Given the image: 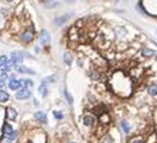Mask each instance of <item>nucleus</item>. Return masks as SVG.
<instances>
[{
	"label": "nucleus",
	"mask_w": 157,
	"mask_h": 143,
	"mask_svg": "<svg viewBox=\"0 0 157 143\" xmlns=\"http://www.w3.org/2000/svg\"><path fill=\"white\" fill-rule=\"evenodd\" d=\"M108 84H109L111 91L120 98H129L132 95V92H133L132 77H129L122 70H118L116 72H113V75L109 78Z\"/></svg>",
	"instance_id": "nucleus-1"
},
{
	"label": "nucleus",
	"mask_w": 157,
	"mask_h": 143,
	"mask_svg": "<svg viewBox=\"0 0 157 143\" xmlns=\"http://www.w3.org/2000/svg\"><path fill=\"white\" fill-rule=\"evenodd\" d=\"M20 38H21V41H23V43H26V44L31 43V41H33V38H34V28H33V27H30V28L24 30V31L20 34Z\"/></svg>",
	"instance_id": "nucleus-2"
},
{
	"label": "nucleus",
	"mask_w": 157,
	"mask_h": 143,
	"mask_svg": "<svg viewBox=\"0 0 157 143\" xmlns=\"http://www.w3.org/2000/svg\"><path fill=\"white\" fill-rule=\"evenodd\" d=\"M23 60H24V52H21V51H13L12 52V61L14 62V65H19Z\"/></svg>",
	"instance_id": "nucleus-3"
},
{
	"label": "nucleus",
	"mask_w": 157,
	"mask_h": 143,
	"mask_svg": "<svg viewBox=\"0 0 157 143\" xmlns=\"http://www.w3.org/2000/svg\"><path fill=\"white\" fill-rule=\"evenodd\" d=\"M50 40H51V37H50V33L47 31V30H43V31L40 33V43L43 46H48L50 44Z\"/></svg>",
	"instance_id": "nucleus-4"
},
{
	"label": "nucleus",
	"mask_w": 157,
	"mask_h": 143,
	"mask_svg": "<svg viewBox=\"0 0 157 143\" xmlns=\"http://www.w3.org/2000/svg\"><path fill=\"white\" fill-rule=\"evenodd\" d=\"M82 122L85 126H93V125L96 123V118L93 116V115H85V116L82 118Z\"/></svg>",
	"instance_id": "nucleus-5"
},
{
	"label": "nucleus",
	"mask_w": 157,
	"mask_h": 143,
	"mask_svg": "<svg viewBox=\"0 0 157 143\" xmlns=\"http://www.w3.org/2000/svg\"><path fill=\"white\" fill-rule=\"evenodd\" d=\"M30 95H31V92L28 91V88H23V89L17 91L16 98L17 99H27V98H30Z\"/></svg>",
	"instance_id": "nucleus-6"
},
{
	"label": "nucleus",
	"mask_w": 157,
	"mask_h": 143,
	"mask_svg": "<svg viewBox=\"0 0 157 143\" xmlns=\"http://www.w3.org/2000/svg\"><path fill=\"white\" fill-rule=\"evenodd\" d=\"M40 137H37V133L31 136V143H46L47 142V137H46V133L44 132H40Z\"/></svg>",
	"instance_id": "nucleus-7"
},
{
	"label": "nucleus",
	"mask_w": 157,
	"mask_h": 143,
	"mask_svg": "<svg viewBox=\"0 0 157 143\" xmlns=\"http://www.w3.org/2000/svg\"><path fill=\"white\" fill-rule=\"evenodd\" d=\"M72 14H64V16H61V17H57V19L54 20V23H55V26H62L64 23L68 21V19L71 17Z\"/></svg>",
	"instance_id": "nucleus-8"
},
{
	"label": "nucleus",
	"mask_w": 157,
	"mask_h": 143,
	"mask_svg": "<svg viewBox=\"0 0 157 143\" xmlns=\"http://www.w3.org/2000/svg\"><path fill=\"white\" fill-rule=\"evenodd\" d=\"M20 81L19 79H14V78H12L10 79V82H9V88L10 89H13V91H17V89H20Z\"/></svg>",
	"instance_id": "nucleus-9"
},
{
	"label": "nucleus",
	"mask_w": 157,
	"mask_h": 143,
	"mask_svg": "<svg viewBox=\"0 0 157 143\" xmlns=\"http://www.w3.org/2000/svg\"><path fill=\"white\" fill-rule=\"evenodd\" d=\"M34 116H35V119H37L38 122H41V123H47V115L44 113V112L38 111L35 115H34Z\"/></svg>",
	"instance_id": "nucleus-10"
},
{
	"label": "nucleus",
	"mask_w": 157,
	"mask_h": 143,
	"mask_svg": "<svg viewBox=\"0 0 157 143\" xmlns=\"http://www.w3.org/2000/svg\"><path fill=\"white\" fill-rule=\"evenodd\" d=\"M6 112H7V119L14 120V119L17 118V112H16V109H13V108H7Z\"/></svg>",
	"instance_id": "nucleus-11"
},
{
	"label": "nucleus",
	"mask_w": 157,
	"mask_h": 143,
	"mask_svg": "<svg viewBox=\"0 0 157 143\" xmlns=\"http://www.w3.org/2000/svg\"><path fill=\"white\" fill-rule=\"evenodd\" d=\"M101 122H102V125H108L109 122H111V116H109V113H106V112H102L101 113Z\"/></svg>",
	"instance_id": "nucleus-12"
},
{
	"label": "nucleus",
	"mask_w": 157,
	"mask_h": 143,
	"mask_svg": "<svg viewBox=\"0 0 157 143\" xmlns=\"http://www.w3.org/2000/svg\"><path fill=\"white\" fill-rule=\"evenodd\" d=\"M17 71L23 72V74H31V75L34 74L33 70H30V68H27V67H20V65H17Z\"/></svg>",
	"instance_id": "nucleus-13"
},
{
	"label": "nucleus",
	"mask_w": 157,
	"mask_h": 143,
	"mask_svg": "<svg viewBox=\"0 0 157 143\" xmlns=\"http://www.w3.org/2000/svg\"><path fill=\"white\" fill-rule=\"evenodd\" d=\"M64 62H65L67 65H71V62H72V54L71 52H65V54H64Z\"/></svg>",
	"instance_id": "nucleus-14"
},
{
	"label": "nucleus",
	"mask_w": 157,
	"mask_h": 143,
	"mask_svg": "<svg viewBox=\"0 0 157 143\" xmlns=\"http://www.w3.org/2000/svg\"><path fill=\"white\" fill-rule=\"evenodd\" d=\"M20 85L24 86V88H31V86H33V81H30V79H23V81H20Z\"/></svg>",
	"instance_id": "nucleus-15"
},
{
	"label": "nucleus",
	"mask_w": 157,
	"mask_h": 143,
	"mask_svg": "<svg viewBox=\"0 0 157 143\" xmlns=\"http://www.w3.org/2000/svg\"><path fill=\"white\" fill-rule=\"evenodd\" d=\"M7 101H9V94L0 89V102H7Z\"/></svg>",
	"instance_id": "nucleus-16"
},
{
	"label": "nucleus",
	"mask_w": 157,
	"mask_h": 143,
	"mask_svg": "<svg viewBox=\"0 0 157 143\" xmlns=\"http://www.w3.org/2000/svg\"><path fill=\"white\" fill-rule=\"evenodd\" d=\"M13 132V128H12V125H9V123H4V126H3V133L4 135H9V133H12Z\"/></svg>",
	"instance_id": "nucleus-17"
},
{
	"label": "nucleus",
	"mask_w": 157,
	"mask_h": 143,
	"mask_svg": "<svg viewBox=\"0 0 157 143\" xmlns=\"http://www.w3.org/2000/svg\"><path fill=\"white\" fill-rule=\"evenodd\" d=\"M147 91H149V94H150V95L156 97V95H157V85H150V86L147 88Z\"/></svg>",
	"instance_id": "nucleus-18"
},
{
	"label": "nucleus",
	"mask_w": 157,
	"mask_h": 143,
	"mask_svg": "<svg viewBox=\"0 0 157 143\" xmlns=\"http://www.w3.org/2000/svg\"><path fill=\"white\" fill-rule=\"evenodd\" d=\"M144 57H151V55H154V51L150 50V48H143V51H142Z\"/></svg>",
	"instance_id": "nucleus-19"
},
{
	"label": "nucleus",
	"mask_w": 157,
	"mask_h": 143,
	"mask_svg": "<svg viewBox=\"0 0 157 143\" xmlns=\"http://www.w3.org/2000/svg\"><path fill=\"white\" fill-rule=\"evenodd\" d=\"M129 143H144V139L142 136H136V137H132Z\"/></svg>",
	"instance_id": "nucleus-20"
},
{
	"label": "nucleus",
	"mask_w": 157,
	"mask_h": 143,
	"mask_svg": "<svg viewBox=\"0 0 157 143\" xmlns=\"http://www.w3.org/2000/svg\"><path fill=\"white\" fill-rule=\"evenodd\" d=\"M40 94H41V97H47V86L46 84H43V85H40Z\"/></svg>",
	"instance_id": "nucleus-21"
},
{
	"label": "nucleus",
	"mask_w": 157,
	"mask_h": 143,
	"mask_svg": "<svg viewBox=\"0 0 157 143\" xmlns=\"http://www.w3.org/2000/svg\"><path fill=\"white\" fill-rule=\"evenodd\" d=\"M122 129H123L124 133H129V130H130V126H129V123H127L126 120L122 122Z\"/></svg>",
	"instance_id": "nucleus-22"
},
{
	"label": "nucleus",
	"mask_w": 157,
	"mask_h": 143,
	"mask_svg": "<svg viewBox=\"0 0 157 143\" xmlns=\"http://www.w3.org/2000/svg\"><path fill=\"white\" fill-rule=\"evenodd\" d=\"M89 75H91L92 79H99V78H101V74H99L98 71H92Z\"/></svg>",
	"instance_id": "nucleus-23"
},
{
	"label": "nucleus",
	"mask_w": 157,
	"mask_h": 143,
	"mask_svg": "<svg viewBox=\"0 0 157 143\" xmlns=\"http://www.w3.org/2000/svg\"><path fill=\"white\" fill-rule=\"evenodd\" d=\"M7 61H9V60H7V57H6V55H1V57H0V68H1L3 65L6 64Z\"/></svg>",
	"instance_id": "nucleus-24"
},
{
	"label": "nucleus",
	"mask_w": 157,
	"mask_h": 143,
	"mask_svg": "<svg viewBox=\"0 0 157 143\" xmlns=\"http://www.w3.org/2000/svg\"><path fill=\"white\" fill-rule=\"evenodd\" d=\"M16 137H17V132H12V133H9V135H7V139H10V140H14V139H16Z\"/></svg>",
	"instance_id": "nucleus-25"
},
{
	"label": "nucleus",
	"mask_w": 157,
	"mask_h": 143,
	"mask_svg": "<svg viewBox=\"0 0 157 143\" xmlns=\"http://www.w3.org/2000/svg\"><path fill=\"white\" fill-rule=\"evenodd\" d=\"M64 95H65V97H67V99H68V102H69V104H72V101H74V99H72V97H71V95H69V92L67 91V89H65V91H64Z\"/></svg>",
	"instance_id": "nucleus-26"
},
{
	"label": "nucleus",
	"mask_w": 157,
	"mask_h": 143,
	"mask_svg": "<svg viewBox=\"0 0 157 143\" xmlns=\"http://www.w3.org/2000/svg\"><path fill=\"white\" fill-rule=\"evenodd\" d=\"M147 143H157V135H151V136L149 137V142Z\"/></svg>",
	"instance_id": "nucleus-27"
},
{
	"label": "nucleus",
	"mask_w": 157,
	"mask_h": 143,
	"mask_svg": "<svg viewBox=\"0 0 157 143\" xmlns=\"http://www.w3.org/2000/svg\"><path fill=\"white\" fill-rule=\"evenodd\" d=\"M54 116L57 118V119H62V118H64V115H62V112H54Z\"/></svg>",
	"instance_id": "nucleus-28"
},
{
	"label": "nucleus",
	"mask_w": 157,
	"mask_h": 143,
	"mask_svg": "<svg viewBox=\"0 0 157 143\" xmlns=\"http://www.w3.org/2000/svg\"><path fill=\"white\" fill-rule=\"evenodd\" d=\"M47 81H50V82H54V81H55V75H52V77H48V78H47Z\"/></svg>",
	"instance_id": "nucleus-29"
},
{
	"label": "nucleus",
	"mask_w": 157,
	"mask_h": 143,
	"mask_svg": "<svg viewBox=\"0 0 157 143\" xmlns=\"http://www.w3.org/2000/svg\"><path fill=\"white\" fill-rule=\"evenodd\" d=\"M3 86H4V81L0 79V89H3Z\"/></svg>",
	"instance_id": "nucleus-30"
},
{
	"label": "nucleus",
	"mask_w": 157,
	"mask_h": 143,
	"mask_svg": "<svg viewBox=\"0 0 157 143\" xmlns=\"http://www.w3.org/2000/svg\"><path fill=\"white\" fill-rule=\"evenodd\" d=\"M3 143H12V140H10V139H7V140H4Z\"/></svg>",
	"instance_id": "nucleus-31"
},
{
	"label": "nucleus",
	"mask_w": 157,
	"mask_h": 143,
	"mask_svg": "<svg viewBox=\"0 0 157 143\" xmlns=\"http://www.w3.org/2000/svg\"><path fill=\"white\" fill-rule=\"evenodd\" d=\"M14 0H6V3H13Z\"/></svg>",
	"instance_id": "nucleus-32"
},
{
	"label": "nucleus",
	"mask_w": 157,
	"mask_h": 143,
	"mask_svg": "<svg viewBox=\"0 0 157 143\" xmlns=\"http://www.w3.org/2000/svg\"><path fill=\"white\" fill-rule=\"evenodd\" d=\"M67 1H74V0H67Z\"/></svg>",
	"instance_id": "nucleus-33"
},
{
	"label": "nucleus",
	"mask_w": 157,
	"mask_h": 143,
	"mask_svg": "<svg viewBox=\"0 0 157 143\" xmlns=\"http://www.w3.org/2000/svg\"><path fill=\"white\" fill-rule=\"evenodd\" d=\"M71 143H74V142H71Z\"/></svg>",
	"instance_id": "nucleus-34"
}]
</instances>
